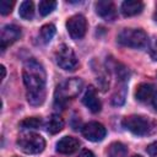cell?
<instances>
[{
	"label": "cell",
	"mask_w": 157,
	"mask_h": 157,
	"mask_svg": "<svg viewBox=\"0 0 157 157\" xmlns=\"http://www.w3.org/2000/svg\"><path fill=\"white\" fill-rule=\"evenodd\" d=\"M156 93L157 92H156V88H155L153 85H151V83H141L136 88L135 97L140 102H146V101L152 99Z\"/></svg>",
	"instance_id": "obj_13"
},
{
	"label": "cell",
	"mask_w": 157,
	"mask_h": 157,
	"mask_svg": "<svg viewBox=\"0 0 157 157\" xmlns=\"http://www.w3.org/2000/svg\"><path fill=\"white\" fill-rule=\"evenodd\" d=\"M82 86H83V82L76 77L64 81L56 88V102L63 103V102H66L67 99L75 98L81 92Z\"/></svg>",
	"instance_id": "obj_5"
},
{
	"label": "cell",
	"mask_w": 157,
	"mask_h": 157,
	"mask_svg": "<svg viewBox=\"0 0 157 157\" xmlns=\"http://www.w3.org/2000/svg\"><path fill=\"white\" fill-rule=\"evenodd\" d=\"M94 7H96L97 15H99L102 18L107 21H113L117 17V9L112 1H108V0L97 1Z\"/></svg>",
	"instance_id": "obj_11"
},
{
	"label": "cell",
	"mask_w": 157,
	"mask_h": 157,
	"mask_svg": "<svg viewBox=\"0 0 157 157\" xmlns=\"http://www.w3.org/2000/svg\"><path fill=\"white\" fill-rule=\"evenodd\" d=\"M80 157H94V155H93L91 151H88V150H83V151L81 152Z\"/></svg>",
	"instance_id": "obj_24"
},
{
	"label": "cell",
	"mask_w": 157,
	"mask_h": 157,
	"mask_svg": "<svg viewBox=\"0 0 157 157\" xmlns=\"http://www.w3.org/2000/svg\"><path fill=\"white\" fill-rule=\"evenodd\" d=\"M147 153L150 157H157V141H155L147 146Z\"/></svg>",
	"instance_id": "obj_23"
},
{
	"label": "cell",
	"mask_w": 157,
	"mask_h": 157,
	"mask_svg": "<svg viewBox=\"0 0 157 157\" xmlns=\"http://www.w3.org/2000/svg\"><path fill=\"white\" fill-rule=\"evenodd\" d=\"M80 147V142L77 139L72 136H64L56 142V152L61 155H72Z\"/></svg>",
	"instance_id": "obj_10"
},
{
	"label": "cell",
	"mask_w": 157,
	"mask_h": 157,
	"mask_svg": "<svg viewBox=\"0 0 157 157\" xmlns=\"http://www.w3.org/2000/svg\"><path fill=\"white\" fill-rule=\"evenodd\" d=\"M23 82L27 90V101L32 105H40L45 99V71L34 59L26 61L23 66Z\"/></svg>",
	"instance_id": "obj_1"
},
{
	"label": "cell",
	"mask_w": 157,
	"mask_h": 157,
	"mask_svg": "<svg viewBox=\"0 0 157 157\" xmlns=\"http://www.w3.org/2000/svg\"><path fill=\"white\" fill-rule=\"evenodd\" d=\"M147 34L140 28H124L118 34V43L135 49H141L147 45Z\"/></svg>",
	"instance_id": "obj_2"
},
{
	"label": "cell",
	"mask_w": 157,
	"mask_h": 157,
	"mask_svg": "<svg viewBox=\"0 0 157 157\" xmlns=\"http://www.w3.org/2000/svg\"><path fill=\"white\" fill-rule=\"evenodd\" d=\"M64 128V120L61 119V117L53 114L47 123V131L49 134H58L59 131H61Z\"/></svg>",
	"instance_id": "obj_15"
},
{
	"label": "cell",
	"mask_w": 157,
	"mask_h": 157,
	"mask_svg": "<svg viewBox=\"0 0 157 157\" xmlns=\"http://www.w3.org/2000/svg\"><path fill=\"white\" fill-rule=\"evenodd\" d=\"M82 102L92 113H98L101 110V108H102L101 101H99V98L97 96V91L92 86H90L86 90V93H85V96L82 98Z\"/></svg>",
	"instance_id": "obj_12"
},
{
	"label": "cell",
	"mask_w": 157,
	"mask_h": 157,
	"mask_svg": "<svg viewBox=\"0 0 157 157\" xmlns=\"http://www.w3.org/2000/svg\"><path fill=\"white\" fill-rule=\"evenodd\" d=\"M55 7H56V1H53V0H43V1H40L39 5H38L39 13H40L42 16L49 15Z\"/></svg>",
	"instance_id": "obj_19"
},
{
	"label": "cell",
	"mask_w": 157,
	"mask_h": 157,
	"mask_svg": "<svg viewBox=\"0 0 157 157\" xmlns=\"http://www.w3.org/2000/svg\"><path fill=\"white\" fill-rule=\"evenodd\" d=\"M1 78H4L5 77V75H6V70H5V66L4 65H1Z\"/></svg>",
	"instance_id": "obj_26"
},
{
	"label": "cell",
	"mask_w": 157,
	"mask_h": 157,
	"mask_svg": "<svg viewBox=\"0 0 157 157\" xmlns=\"http://www.w3.org/2000/svg\"><path fill=\"white\" fill-rule=\"evenodd\" d=\"M121 124L126 130H129L130 132L139 135V136L148 135L155 129L153 121L142 115H129L123 119Z\"/></svg>",
	"instance_id": "obj_3"
},
{
	"label": "cell",
	"mask_w": 157,
	"mask_h": 157,
	"mask_svg": "<svg viewBox=\"0 0 157 157\" xmlns=\"http://www.w3.org/2000/svg\"><path fill=\"white\" fill-rule=\"evenodd\" d=\"M66 28L72 39H81L86 34L87 21L82 15H74L66 21Z\"/></svg>",
	"instance_id": "obj_7"
},
{
	"label": "cell",
	"mask_w": 157,
	"mask_h": 157,
	"mask_svg": "<svg viewBox=\"0 0 157 157\" xmlns=\"http://www.w3.org/2000/svg\"><path fill=\"white\" fill-rule=\"evenodd\" d=\"M18 15L21 16V18L23 20H31L34 15V5L32 1L26 0L20 5V10H18Z\"/></svg>",
	"instance_id": "obj_17"
},
{
	"label": "cell",
	"mask_w": 157,
	"mask_h": 157,
	"mask_svg": "<svg viewBox=\"0 0 157 157\" xmlns=\"http://www.w3.org/2000/svg\"><path fill=\"white\" fill-rule=\"evenodd\" d=\"M82 135L88 141L98 142V141H102L105 137L107 130H105L104 125H102L101 123H98V121H90V123L83 125Z\"/></svg>",
	"instance_id": "obj_8"
},
{
	"label": "cell",
	"mask_w": 157,
	"mask_h": 157,
	"mask_svg": "<svg viewBox=\"0 0 157 157\" xmlns=\"http://www.w3.org/2000/svg\"><path fill=\"white\" fill-rule=\"evenodd\" d=\"M17 145L27 155H37L45 148L44 139L40 135L33 132L21 135L17 140Z\"/></svg>",
	"instance_id": "obj_4"
},
{
	"label": "cell",
	"mask_w": 157,
	"mask_h": 157,
	"mask_svg": "<svg viewBox=\"0 0 157 157\" xmlns=\"http://www.w3.org/2000/svg\"><path fill=\"white\" fill-rule=\"evenodd\" d=\"M42 124V120L37 117H32V118H26L20 123V126L22 129H37L39 128Z\"/></svg>",
	"instance_id": "obj_20"
},
{
	"label": "cell",
	"mask_w": 157,
	"mask_h": 157,
	"mask_svg": "<svg viewBox=\"0 0 157 157\" xmlns=\"http://www.w3.org/2000/svg\"><path fill=\"white\" fill-rule=\"evenodd\" d=\"M155 20L157 21V10H156V12H155Z\"/></svg>",
	"instance_id": "obj_27"
},
{
	"label": "cell",
	"mask_w": 157,
	"mask_h": 157,
	"mask_svg": "<svg viewBox=\"0 0 157 157\" xmlns=\"http://www.w3.org/2000/svg\"><path fill=\"white\" fill-rule=\"evenodd\" d=\"M128 148L121 142H113L108 148V157H126Z\"/></svg>",
	"instance_id": "obj_16"
},
{
	"label": "cell",
	"mask_w": 157,
	"mask_h": 157,
	"mask_svg": "<svg viewBox=\"0 0 157 157\" xmlns=\"http://www.w3.org/2000/svg\"><path fill=\"white\" fill-rule=\"evenodd\" d=\"M55 61L59 67L66 71H74L78 65V60L74 50L65 44H61L60 47H58L55 52Z\"/></svg>",
	"instance_id": "obj_6"
},
{
	"label": "cell",
	"mask_w": 157,
	"mask_h": 157,
	"mask_svg": "<svg viewBox=\"0 0 157 157\" xmlns=\"http://www.w3.org/2000/svg\"><path fill=\"white\" fill-rule=\"evenodd\" d=\"M55 34V26L52 25V23H48V25H44L42 28H40V38L44 43H48L52 40V38L54 37Z\"/></svg>",
	"instance_id": "obj_18"
},
{
	"label": "cell",
	"mask_w": 157,
	"mask_h": 157,
	"mask_svg": "<svg viewBox=\"0 0 157 157\" xmlns=\"http://www.w3.org/2000/svg\"><path fill=\"white\" fill-rule=\"evenodd\" d=\"M12 7H13V1H10V0H1L0 1V13L1 15H9L11 11H12Z\"/></svg>",
	"instance_id": "obj_21"
},
{
	"label": "cell",
	"mask_w": 157,
	"mask_h": 157,
	"mask_svg": "<svg viewBox=\"0 0 157 157\" xmlns=\"http://www.w3.org/2000/svg\"><path fill=\"white\" fill-rule=\"evenodd\" d=\"M132 157H142V156H140V155H135V156H132Z\"/></svg>",
	"instance_id": "obj_28"
},
{
	"label": "cell",
	"mask_w": 157,
	"mask_h": 157,
	"mask_svg": "<svg viewBox=\"0 0 157 157\" xmlns=\"http://www.w3.org/2000/svg\"><path fill=\"white\" fill-rule=\"evenodd\" d=\"M152 104H153L155 109L157 110V93H156V94H155V97L152 98Z\"/></svg>",
	"instance_id": "obj_25"
},
{
	"label": "cell",
	"mask_w": 157,
	"mask_h": 157,
	"mask_svg": "<svg viewBox=\"0 0 157 157\" xmlns=\"http://www.w3.org/2000/svg\"><path fill=\"white\" fill-rule=\"evenodd\" d=\"M21 37V28L16 25H6L1 29L0 34V45L1 49L5 50L9 45L15 43Z\"/></svg>",
	"instance_id": "obj_9"
},
{
	"label": "cell",
	"mask_w": 157,
	"mask_h": 157,
	"mask_svg": "<svg viewBox=\"0 0 157 157\" xmlns=\"http://www.w3.org/2000/svg\"><path fill=\"white\" fill-rule=\"evenodd\" d=\"M144 9V4L137 0H126L121 4V12L124 16L130 17L139 15Z\"/></svg>",
	"instance_id": "obj_14"
},
{
	"label": "cell",
	"mask_w": 157,
	"mask_h": 157,
	"mask_svg": "<svg viewBox=\"0 0 157 157\" xmlns=\"http://www.w3.org/2000/svg\"><path fill=\"white\" fill-rule=\"evenodd\" d=\"M150 55L155 61H157V37L153 39V42L150 47Z\"/></svg>",
	"instance_id": "obj_22"
}]
</instances>
